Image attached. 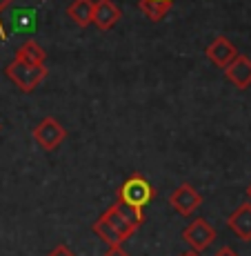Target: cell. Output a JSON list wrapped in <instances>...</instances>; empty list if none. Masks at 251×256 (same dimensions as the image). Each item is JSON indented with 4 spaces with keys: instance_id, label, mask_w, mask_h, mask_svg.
Here are the masks:
<instances>
[{
    "instance_id": "cell-1",
    "label": "cell",
    "mask_w": 251,
    "mask_h": 256,
    "mask_svg": "<svg viewBox=\"0 0 251 256\" xmlns=\"http://www.w3.org/2000/svg\"><path fill=\"white\" fill-rule=\"evenodd\" d=\"M154 198H156V187L151 185L142 174H131L129 178L120 185L118 196H116V200L127 203V205H131V208L142 210V212H145V208Z\"/></svg>"
},
{
    "instance_id": "cell-2",
    "label": "cell",
    "mask_w": 251,
    "mask_h": 256,
    "mask_svg": "<svg viewBox=\"0 0 251 256\" xmlns=\"http://www.w3.org/2000/svg\"><path fill=\"white\" fill-rule=\"evenodd\" d=\"M4 74H7L9 80H11L18 90L29 94L47 78V65H27V62L13 60L7 65Z\"/></svg>"
},
{
    "instance_id": "cell-3",
    "label": "cell",
    "mask_w": 251,
    "mask_h": 256,
    "mask_svg": "<svg viewBox=\"0 0 251 256\" xmlns=\"http://www.w3.org/2000/svg\"><path fill=\"white\" fill-rule=\"evenodd\" d=\"M65 138H67V130L51 116L42 118V120L33 127V140L47 152H53L56 147H60Z\"/></svg>"
},
{
    "instance_id": "cell-4",
    "label": "cell",
    "mask_w": 251,
    "mask_h": 256,
    "mask_svg": "<svg viewBox=\"0 0 251 256\" xmlns=\"http://www.w3.org/2000/svg\"><path fill=\"white\" fill-rule=\"evenodd\" d=\"M183 240L189 243V248L194 252H205L211 248V243L216 240V230L209 225L207 218H196L183 230Z\"/></svg>"
},
{
    "instance_id": "cell-5",
    "label": "cell",
    "mask_w": 251,
    "mask_h": 256,
    "mask_svg": "<svg viewBox=\"0 0 251 256\" xmlns=\"http://www.w3.org/2000/svg\"><path fill=\"white\" fill-rule=\"evenodd\" d=\"M169 205L178 212L180 216H191L200 205H203V194H200L191 183H180L174 192H171Z\"/></svg>"
},
{
    "instance_id": "cell-6",
    "label": "cell",
    "mask_w": 251,
    "mask_h": 256,
    "mask_svg": "<svg viewBox=\"0 0 251 256\" xmlns=\"http://www.w3.org/2000/svg\"><path fill=\"white\" fill-rule=\"evenodd\" d=\"M225 76H227L229 82H234L236 90H247L251 85V58L238 54V56L225 67Z\"/></svg>"
},
{
    "instance_id": "cell-7",
    "label": "cell",
    "mask_w": 251,
    "mask_h": 256,
    "mask_svg": "<svg viewBox=\"0 0 251 256\" xmlns=\"http://www.w3.org/2000/svg\"><path fill=\"white\" fill-rule=\"evenodd\" d=\"M120 16H122V12L114 0H96L93 2V24L100 32H109L120 20Z\"/></svg>"
},
{
    "instance_id": "cell-8",
    "label": "cell",
    "mask_w": 251,
    "mask_h": 256,
    "mask_svg": "<svg viewBox=\"0 0 251 256\" xmlns=\"http://www.w3.org/2000/svg\"><path fill=\"white\" fill-rule=\"evenodd\" d=\"M205 54H207V58H209L216 67H223V70H225V67H227L236 56H238V49L234 47V42H231L229 38L218 36L216 40L209 42V47L205 49Z\"/></svg>"
},
{
    "instance_id": "cell-9",
    "label": "cell",
    "mask_w": 251,
    "mask_h": 256,
    "mask_svg": "<svg viewBox=\"0 0 251 256\" xmlns=\"http://www.w3.org/2000/svg\"><path fill=\"white\" fill-rule=\"evenodd\" d=\"M227 228L240 240H251V200L238 205L227 218Z\"/></svg>"
},
{
    "instance_id": "cell-10",
    "label": "cell",
    "mask_w": 251,
    "mask_h": 256,
    "mask_svg": "<svg viewBox=\"0 0 251 256\" xmlns=\"http://www.w3.org/2000/svg\"><path fill=\"white\" fill-rule=\"evenodd\" d=\"M67 16L71 18L78 27H89L93 22V0H73L67 7Z\"/></svg>"
},
{
    "instance_id": "cell-11",
    "label": "cell",
    "mask_w": 251,
    "mask_h": 256,
    "mask_svg": "<svg viewBox=\"0 0 251 256\" xmlns=\"http://www.w3.org/2000/svg\"><path fill=\"white\" fill-rule=\"evenodd\" d=\"M45 58H47V52L38 45L36 40H24L20 47L16 49V60L20 62H27V65H45Z\"/></svg>"
},
{
    "instance_id": "cell-12",
    "label": "cell",
    "mask_w": 251,
    "mask_h": 256,
    "mask_svg": "<svg viewBox=\"0 0 251 256\" xmlns=\"http://www.w3.org/2000/svg\"><path fill=\"white\" fill-rule=\"evenodd\" d=\"M102 218H105L107 220V223H109L111 225V228H114L116 230V232H118V236H120V238L122 240H127V238H131V236H134L136 234V228H134V225H129V223H127V220L125 218H122V216L120 214H118V212H116V208H114V205H111V208L109 210H105V212H102Z\"/></svg>"
},
{
    "instance_id": "cell-13",
    "label": "cell",
    "mask_w": 251,
    "mask_h": 256,
    "mask_svg": "<svg viewBox=\"0 0 251 256\" xmlns=\"http://www.w3.org/2000/svg\"><path fill=\"white\" fill-rule=\"evenodd\" d=\"M171 7L174 4L171 2H156V0H138V9H140L142 14H145L149 20L158 22L162 18L167 16V14L171 12Z\"/></svg>"
},
{
    "instance_id": "cell-14",
    "label": "cell",
    "mask_w": 251,
    "mask_h": 256,
    "mask_svg": "<svg viewBox=\"0 0 251 256\" xmlns=\"http://www.w3.org/2000/svg\"><path fill=\"white\" fill-rule=\"evenodd\" d=\"M91 230H93V232H96L98 236H100V238L105 240V243L109 245V248H122V243H125V240H122L120 236H118L116 230L111 228V225L107 223V220L102 218V216L96 220V223L91 225Z\"/></svg>"
},
{
    "instance_id": "cell-15",
    "label": "cell",
    "mask_w": 251,
    "mask_h": 256,
    "mask_svg": "<svg viewBox=\"0 0 251 256\" xmlns=\"http://www.w3.org/2000/svg\"><path fill=\"white\" fill-rule=\"evenodd\" d=\"M114 208H116L118 214H120L129 225H134L136 230L145 223V212L142 210H136V208H131V205H127V203H120V200H116Z\"/></svg>"
},
{
    "instance_id": "cell-16",
    "label": "cell",
    "mask_w": 251,
    "mask_h": 256,
    "mask_svg": "<svg viewBox=\"0 0 251 256\" xmlns=\"http://www.w3.org/2000/svg\"><path fill=\"white\" fill-rule=\"evenodd\" d=\"M13 0H0V16H2V12L11 4ZM0 40H7V32H4V24H2V18H0Z\"/></svg>"
},
{
    "instance_id": "cell-17",
    "label": "cell",
    "mask_w": 251,
    "mask_h": 256,
    "mask_svg": "<svg viewBox=\"0 0 251 256\" xmlns=\"http://www.w3.org/2000/svg\"><path fill=\"white\" fill-rule=\"evenodd\" d=\"M47 256H76V254H73L71 250L67 248V245H58V248L51 250V252H49Z\"/></svg>"
},
{
    "instance_id": "cell-18",
    "label": "cell",
    "mask_w": 251,
    "mask_h": 256,
    "mask_svg": "<svg viewBox=\"0 0 251 256\" xmlns=\"http://www.w3.org/2000/svg\"><path fill=\"white\" fill-rule=\"evenodd\" d=\"M102 256H131V254H127L122 248H109Z\"/></svg>"
},
{
    "instance_id": "cell-19",
    "label": "cell",
    "mask_w": 251,
    "mask_h": 256,
    "mask_svg": "<svg viewBox=\"0 0 251 256\" xmlns=\"http://www.w3.org/2000/svg\"><path fill=\"white\" fill-rule=\"evenodd\" d=\"M216 256H238V254H236L231 248H223V250H220V252L216 254Z\"/></svg>"
},
{
    "instance_id": "cell-20",
    "label": "cell",
    "mask_w": 251,
    "mask_h": 256,
    "mask_svg": "<svg viewBox=\"0 0 251 256\" xmlns=\"http://www.w3.org/2000/svg\"><path fill=\"white\" fill-rule=\"evenodd\" d=\"M180 256H200L198 252H194V250H191V252H185V254H180Z\"/></svg>"
},
{
    "instance_id": "cell-21",
    "label": "cell",
    "mask_w": 251,
    "mask_h": 256,
    "mask_svg": "<svg viewBox=\"0 0 251 256\" xmlns=\"http://www.w3.org/2000/svg\"><path fill=\"white\" fill-rule=\"evenodd\" d=\"M156 2H171L174 4V0H156Z\"/></svg>"
},
{
    "instance_id": "cell-22",
    "label": "cell",
    "mask_w": 251,
    "mask_h": 256,
    "mask_svg": "<svg viewBox=\"0 0 251 256\" xmlns=\"http://www.w3.org/2000/svg\"><path fill=\"white\" fill-rule=\"evenodd\" d=\"M247 196H249V200H251V185L247 187Z\"/></svg>"
}]
</instances>
